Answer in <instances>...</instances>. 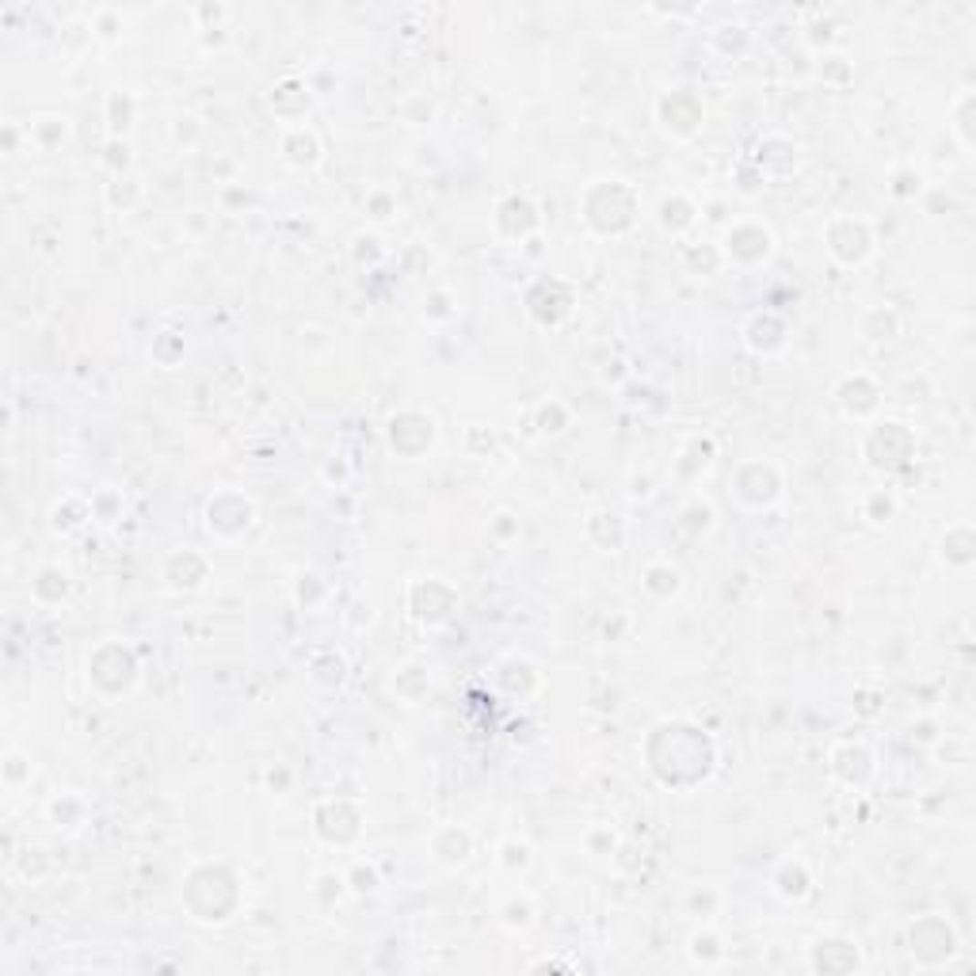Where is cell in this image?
Returning a JSON list of instances; mask_svg holds the SVG:
<instances>
[{
    "mask_svg": "<svg viewBox=\"0 0 976 976\" xmlns=\"http://www.w3.org/2000/svg\"><path fill=\"white\" fill-rule=\"evenodd\" d=\"M828 248H832L835 259H843V264H862V259L870 256V229H866L862 222L839 218L828 229Z\"/></svg>",
    "mask_w": 976,
    "mask_h": 976,
    "instance_id": "obj_1",
    "label": "cell"
},
{
    "mask_svg": "<svg viewBox=\"0 0 976 976\" xmlns=\"http://www.w3.org/2000/svg\"><path fill=\"white\" fill-rule=\"evenodd\" d=\"M648 588L653 592H676L679 588V572L676 569H648Z\"/></svg>",
    "mask_w": 976,
    "mask_h": 976,
    "instance_id": "obj_4",
    "label": "cell"
},
{
    "mask_svg": "<svg viewBox=\"0 0 976 976\" xmlns=\"http://www.w3.org/2000/svg\"><path fill=\"white\" fill-rule=\"evenodd\" d=\"M283 153L294 164H313L317 161V142H313V134H301V130H294V134L283 142Z\"/></svg>",
    "mask_w": 976,
    "mask_h": 976,
    "instance_id": "obj_3",
    "label": "cell"
},
{
    "mask_svg": "<svg viewBox=\"0 0 976 976\" xmlns=\"http://www.w3.org/2000/svg\"><path fill=\"white\" fill-rule=\"evenodd\" d=\"M729 252H732L736 259H744V264H755V259H763V256L771 252V233H767V229H755V226L736 229V233L729 236Z\"/></svg>",
    "mask_w": 976,
    "mask_h": 976,
    "instance_id": "obj_2",
    "label": "cell"
}]
</instances>
